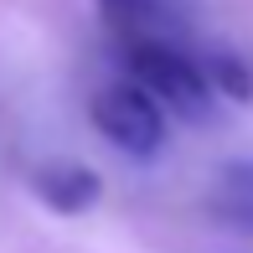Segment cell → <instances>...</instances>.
Returning a JSON list of instances; mask_svg holds the SVG:
<instances>
[{
  "label": "cell",
  "instance_id": "cell-4",
  "mask_svg": "<svg viewBox=\"0 0 253 253\" xmlns=\"http://www.w3.org/2000/svg\"><path fill=\"white\" fill-rule=\"evenodd\" d=\"M31 191H37L42 207H52V212H62V217H78V212H88V207H98L103 176L93 166H78V160H57V166H42L37 176H31Z\"/></svg>",
  "mask_w": 253,
  "mask_h": 253
},
{
  "label": "cell",
  "instance_id": "cell-1",
  "mask_svg": "<svg viewBox=\"0 0 253 253\" xmlns=\"http://www.w3.org/2000/svg\"><path fill=\"white\" fill-rule=\"evenodd\" d=\"M124 67H129V83L145 98H155L160 114L170 109L181 119H207L212 83L186 47H124Z\"/></svg>",
  "mask_w": 253,
  "mask_h": 253
},
{
  "label": "cell",
  "instance_id": "cell-5",
  "mask_svg": "<svg viewBox=\"0 0 253 253\" xmlns=\"http://www.w3.org/2000/svg\"><path fill=\"white\" fill-rule=\"evenodd\" d=\"M212 207L222 222L253 233V160H227L217 170V186H212Z\"/></svg>",
  "mask_w": 253,
  "mask_h": 253
},
{
  "label": "cell",
  "instance_id": "cell-6",
  "mask_svg": "<svg viewBox=\"0 0 253 253\" xmlns=\"http://www.w3.org/2000/svg\"><path fill=\"white\" fill-rule=\"evenodd\" d=\"M202 73H207V83H212V93L222 88L233 103H248L253 98V73H248V62L238 52H212L202 62Z\"/></svg>",
  "mask_w": 253,
  "mask_h": 253
},
{
  "label": "cell",
  "instance_id": "cell-3",
  "mask_svg": "<svg viewBox=\"0 0 253 253\" xmlns=\"http://www.w3.org/2000/svg\"><path fill=\"white\" fill-rule=\"evenodd\" d=\"M124 47H186L191 21L176 0H93Z\"/></svg>",
  "mask_w": 253,
  "mask_h": 253
},
{
  "label": "cell",
  "instance_id": "cell-2",
  "mask_svg": "<svg viewBox=\"0 0 253 253\" xmlns=\"http://www.w3.org/2000/svg\"><path fill=\"white\" fill-rule=\"evenodd\" d=\"M88 114H93V129L103 140H109L114 150L134 155V160H150V155H160V145H166V114H160L155 98H145L129 78L103 83L93 93V109Z\"/></svg>",
  "mask_w": 253,
  "mask_h": 253
}]
</instances>
